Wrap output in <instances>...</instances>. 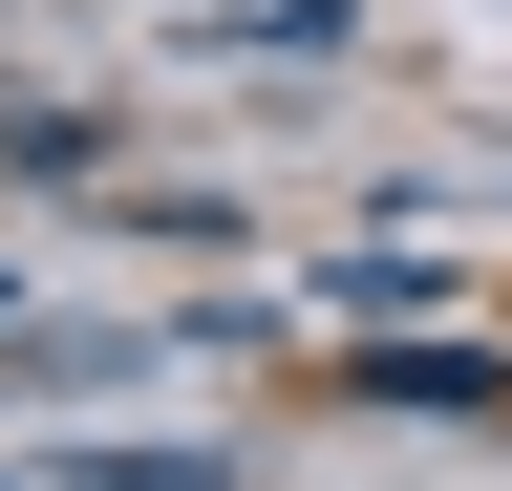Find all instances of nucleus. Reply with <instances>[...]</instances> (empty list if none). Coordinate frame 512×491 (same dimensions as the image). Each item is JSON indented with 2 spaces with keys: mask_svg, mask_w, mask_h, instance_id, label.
I'll return each instance as SVG.
<instances>
[{
  "mask_svg": "<svg viewBox=\"0 0 512 491\" xmlns=\"http://www.w3.org/2000/svg\"><path fill=\"white\" fill-rule=\"evenodd\" d=\"M342 385H384V406H512V363H448V342H384V363H342Z\"/></svg>",
  "mask_w": 512,
  "mask_h": 491,
  "instance_id": "1",
  "label": "nucleus"
}]
</instances>
